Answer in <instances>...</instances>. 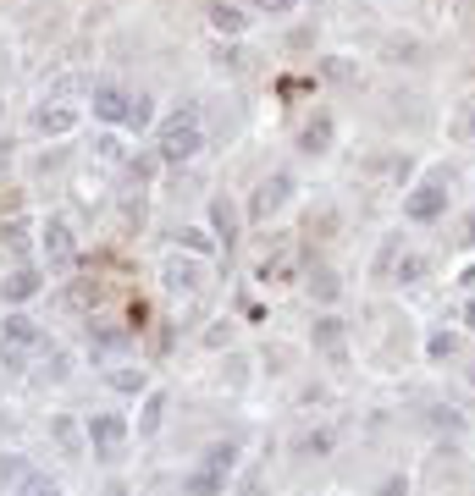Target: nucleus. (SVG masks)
I'll list each match as a JSON object with an SVG mask.
<instances>
[{
    "label": "nucleus",
    "mask_w": 475,
    "mask_h": 496,
    "mask_svg": "<svg viewBox=\"0 0 475 496\" xmlns=\"http://www.w3.org/2000/svg\"><path fill=\"white\" fill-rule=\"evenodd\" d=\"M205 149V122H199V105H177L166 122H161V139H155V155L166 165H182Z\"/></svg>",
    "instance_id": "obj_1"
},
{
    "label": "nucleus",
    "mask_w": 475,
    "mask_h": 496,
    "mask_svg": "<svg viewBox=\"0 0 475 496\" xmlns=\"http://www.w3.org/2000/svg\"><path fill=\"white\" fill-rule=\"evenodd\" d=\"M45 331L28 320V315H6V325H0V364L6 370H28L34 364V353H45Z\"/></svg>",
    "instance_id": "obj_2"
},
{
    "label": "nucleus",
    "mask_w": 475,
    "mask_h": 496,
    "mask_svg": "<svg viewBox=\"0 0 475 496\" xmlns=\"http://www.w3.org/2000/svg\"><path fill=\"white\" fill-rule=\"evenodd\" d=\"M128 436H133V430H128V419H122V414H94L89 419V452L100 458V463H116L122 447H128Z\"/></svg>",
    "instance_id": "obj_3"
},
{
    "label": "nucleus",
    "mask_w": 475,
    "mask_h": 496,
    "mask_svg": "<svg viewBox=\"0 0 475 496\" xmlns=\"http://www.w3.org/2000/svg\"><path fill=\"white\" fill-rule=\"evenodd\" d=\"M403 215L420 221V226H431V221L448 215V188H442V177H426L420 188H409V193H403Z\"/></svg>",
    "instance_id": "obj_4"
},
{
    "label": "nucleus",
    "mask_w": 475,
    "mask_h": 496,
    "mask_svg": "<svg viewBox=\"0 0 475 496\" xmlns=\"http://www.w3.org/2000/svg\"><path fill=\"white\" fill-rule=\"evenodd\" d=\"M288 198H293V177H288V172H271V177L255 188V198H249V215H255V221H271L282 205H288Z\"/></svg>",
    "instance_id": "obj_5"
},
{
    "label": "nucleus",
    "mask_w": 475,
    "mask_h": 496,
    "mask_svg": "<svg viewBox=\"0 0 475 496\" xmlns=\"http://www.w3.org/2000/svg\"><path fill=\"white\" fill-rule=\"evenodd\" d=\"M45 259H50V271H72V259H78V238L61 215L45 221Z\"/></svg>",
    "instance_id": "obj_6"
},
{
    "label": "nucleus",
    "mask_w": 475,
    "mask_h": 496,
    "mask_svg": "<svg viewBox=\"0 0 475 496\" xmlns=\"http://www.w3.org/2000/svg\"><path fill=\"white\" fill-rule=\"evenodd\" d=\"M89 105H94V116H100V122H116V127H122V116H128V105H133V94L122 88V83H94Z\"/></svg>",
    "instance_id": "obj_7"
},
{
    "label": "nucleus",
    "mask_w": 475,
    "mask_h": 496,
    "mask_svg": "<svg viewBox=\"0 0 475 496\" xmlns=\"http://www.w3.org/2000/svg\"><path fill=\"white\" fill-rule=\"evenodd\" d=\"M39 287H45L39 265H17V271L0 282V298H6V304H28V298H39Z\"/></svg>",
    "instance_id": "obj_8"
},
{
    "label": "nucleus",
    "mask_w": 475,
    "mask_h": 496,
    "mask_svg": "<svg viewBox=\"0 0 475 496\" xmlns=\"http://www.w3.org/2000/svg\"><path fill=\"white\" fill-rule=\"evenodd\" d=\"M227 480H233V475H221V469H210V463H199V469H188L182 496H227Z\"/></svg>",
    "instance_id": "obj_9"
},
{
    "label": "nucleus",
    "mask_w": 475,
    "mask_h": 496,
    "mask_svg": "<svg viewBox=\"0 0 475 496\" xmlns=\"http://www.w3.org/2000/svg\"><path fill=\"white\" fill-rule=\"evenodd\" d=\"M166 287L172 292H199L205 287V271H199V259H166Z\"/></svg>",
    "instance_id": "obj_10"
},
{
    "label": "nucleus",
    "mask_w": 475,
    "mask_h": 496,
    "mask_svg": "<svg viewBox=\"0 0 475 496\" xmlns=\"http://www.w3.org/2000/svg\"><path fill=\"white\" fill-rule=\"evenodd\" d=\"M205 17H210V28H216V33H227V39H238V33L249 28V17L233 6V0H210V6H205Z\"/></svg>",
    "instance_id": "obj_11"
},
{
    "label": "nucleus",
    "mask_w": 475,
    "mask_h": 496,
    "mask_svg": "<svg viewBox=\"0 0 475 496\" xmlns=\"http://www.w3.org/2000/svg\"><path fill=\"white\" fill-rule=\"evenodd\" d=\"M343 342H348V331H343L337 315H321V320H315V348H321L327 358H343Z\"/></svg>",
    "instance_id": "obj_12"
},
{
    "label": "nucleus",
    "mask_w": 475,
    "mask_h": 496,
    "mask_svg": "<svg viewBox=\"0 0 475 496\" xmlns=\"http://www.w3.org/2000/svg\"><path fill=\"white\" fill-rule=\"evenodd\" d=\"M34 127L45 132V139H61V132L78 127V111H72V105H45V111L34 116Z\"/></svg>",
    "instance_id": "obj_13"
},
{
    "label": "nucleus",
    "mask_w": 475,
    "mask_h": 496,
    "mask_svg": "<svg viewBox=\"0 0 475 496\" xmlns=\"http://www.w3.org/2000/svg\"><path fill=\"white\" fill-rule=\"evenodd\" d=\"M50 430H55V441H61V452H67V458H83V447H89V430H78L67 414H55V419H50Z\"/></svg>",
    "instance_id": "obj_14"
},
{
    "label": "nucleus",
    "mask_w": 475,
    "mask_h": 496,
    "mask_svg": "<svg viewBox=\"0 0 475 496\" xmlns=\"http://www.w3.org/2000/svg\"><path fill=\"white\" fill-rule=\"evenodd\" d=\"M210 226H216V238L221 243H238V215H233V205H227V198H210Z\"/></svg>",
    "instance_id": "obj_15"
},
{
    "label": "nucleus",
    "mask_w": 475,
    "mask_h": 496,
    "mask_svg": "<svg viewBox=\"0 0 475 496\" xmlns=\"http://www.w3.org/2000/svg\"><path fill=\"white\" fill-rule=\"evenodd\" d=\"M327 144H332V116H315V122L299 132V149H304V155H327Z\"/></svg>",
    "instance_id": "obj_16"
},
{
    "label": "nucleus",
    "mask_w": 475,
    "mask_h": 496,
    "mask_svg": "<svg viewBox=\"0 0 475 496\" xmlns=\"http://www.w3.org/2000/svg\"><path fill=\"white\" fill-rule=\"evenodd\" d=\"M12 496H67V491H61L50 475H39V469H28L17 485H12Z\"/></svg>",
    "instance_id": "obj_17"
},
{
    "label": "nucleus",
    "mask_w": 475,
    "mask_h": 496,
    "mask_svg": "<svg viewBox=\"0 0 475 496\" xmlns=\"http://www.w3.org/2000/svg\"><path fill=\"white\" fill-rule=\"evenodd\" d=\"M161 414H166V391H149L144 414H139V436H155V430H161Z\"/></svg>",
    "instance_id": "obj_18"
},
{
    "label": "nucleus",
    "mask_w": 475,
    "mask_h": 496,
    "mask_svg": "<svg viewBox=\"0 0 475 496\" xmlns=\"http://www.w3.org/2000/svg\"><path fill=\"white\" fill-rule=\"evenodd\" d=\"M260 282H266V287H288V282H293V259H288V254H282V259H266V265H260Z\"/></svg>",
    "instance_id": "obj_19"
},
{
    "label": "nucleus",
    "mask_w": 475,
    "mask_h": 496,
    "mask_svg": "<svg viewBox=\"0 0 475 496\" xmlns=\"http://www.w3.org/2000/svg\"><path fill=\"white\" fill-rule=\"evenodd\" d=\"M177 238H182V248H188V254H199V259H205V254H216V238H210L205 226H182Z\"/></svg>",
    "instance_id": "obj_20"
},
{
    "label": "nucleus",
    "mask_w": 475,
    "mask_h": 496,
    "mask_svg": "<svg viewBox=\"0 0 475 496\" xmlns=\"http://www.w3.org/2000/svg\"><path fill=\"white\" fill-rule=\"evenodd\" d=\"M149 94H133V105H128V116H122V127H128V132H144L149 127Z\"/></svg>",
    "instance_id": "obj_21"
},
{
    "label": "nucleus",
    "mask_w": 475,
    "mask_h": 496,
    "mask_svg": "<svg viewBox=\"0 0 475 496\" xmlns=\"http://www.w3.org/2000/svg\"><path fill=\"white\" fill-rule=\"evenodd\" d=\"M420 276H426V259H420V254H403V259L393 265V282H403V287L420 282Z\"/></svg>",
    "instance_id": "obj_22"
},
{
    "label": "nucleus",
    "mask_w": 475,
    "mask_h": 496,
    "mask_svg": "<svg viewBox=\"0 0 475 496\" xmlns=\"http://www.w3.org/2000/svg\"><path fill=\"white\" fill-rule=\"evenodd\" d=\"M299 452H304V458L332 452V430H310V436H299Z\"/></svg>",
    "instance_id": "obj_23"
},
{
    "label": "nucleus",
    "mask_w": 475,
    "mask_h": 496,
    "mask_svg": "<svg viewBox=\"0 0 475 496\" xmlns=\"http://www.w3.org/2000/svg\"><path fill=\"white\" fill-rule=\"evenodd\" d=\"M22 475H28V463H22L17 452H6V458H0V485H17Z\"/></svg>",
    "instance_id": "obj_24"
},
{
    "label": "nucleus",
    "mask_w": 475,
    "mask_h": 496,
    "mask_svg": "<svg viewBox=\"0 0 475 496\" xmlns=\"http://www.w3.org/2000/svg\"><path fill=\"white\" fill-rule=\"evenodd\" d=\"M321 72H327L332 83H354V66H348L343 55H327V61H321Z\"/></svg>",
    "instance_id": "obj_25"
},
{
    "label": "nucleus",
    "mask_w": 475,
    "mask_h": 496,
    "mask_svg": "<svg viewBox=\"0 0 475 496\" xmlns=\"http://www.w3.org/2000/svg\"><path fill=\"white\" fill-rule=\"evenodd\" d=\"M431 358H454V348H459V337H454V331H431Z\"/></svg>",
    "instance_id": "obj_26"
},
{
    "label": "nucleus",
    "mask_w": 475,
    "mask_h": 496,
    "mask_svg": "<svg viewBox=\"0 0 475 496\" xmlns=\"http://www.w3.org/2000/svg\"><path fill=\"white\" fill-rule=\"evenodd\" d=\"M111 386L116 391H144V370H111Z\"/></svg>",
    "instance_id": "obj_27"
},
{
    "label": "nucleus",
    "mask_w": 475,
    "mask_h": 496,
    "mask_svg": "<svg viewBox=\"0 0 475 496\" xmlns=\"http://www.w3.org/2000/svg\"><path fill=\"white\" fill-rule=\"evenodd\" d=\"M310 287H315V298H327V304L337 298V276H332V271H315V282H310Z\"/></svg>",
    "instance_id": "obj_28"
},
{
    "label": "nucleus",
    "mask_w": 475,
    "mask_h": 496,
    "mask_svg": "<svg viewBox=\"0 0 475 496\" xmlns=\"http://www.w3.org/2000/svg\"><path fill=\"white\" fill-rule=\"evenodd\" d=\"M255 6H260L266 17H293V12H299V0H255Z\"/></svg>",
    "instance_id": "obj_29"
},
{
    "label": "nucleus",
    "mask_w": 475,
    "mask_h": 496,
    "mask_svg": "<svg viewBox=\"0 0 475 496\" xmlns=\"http://www.w3.org/2000/svg\"><path fill=\"white\" fill-rule=\"evenodd\" d=\"M94 342H100V348H122V342H128V331H116V325H100V331H94Z\"/></svg>",
    "instance_id": "obj_30"
},
{
    "label": "nucleus",
    "mask_w": 475,
    "mask_h": 496,
    "mask_svg": "<svg viewBox=\"0 0 475 496\" xmlns=\"http://www.w3.org/2000/svg\"><path fill=\"white\" fill-rule=\"evenodd\" d=\"M94 149H100L106 160H122V144H116V139H100V144H94Z\"/></svg>",
    "instance_id": "obj_31"
},
{
    "label": "nucleus",
    "mask_w": 475,
    "mask_h": 496,
    "mask_svg": "<svg viewBox=\"0 0 475 496\" xmlns=\"http://www.w3.org/2000/svg\"><path fill=\"white\" fill-rule=\"evenodd\" d=\"M382 496H403V480H387V491Z\"/></svg>",
    "instance_id": "obj_32"
},
{
    "label": "nucleus",
    "mask_w": 475,
    "mask_h": 496,
    "mask_svg": "<svg viewBox=\"0 0 475 496\" xmlns=\"http://www.w3.org/2000/svg\"><path fill=\"white\" fill-rule=\"evenodd\" d=\"M464 325H470V331H475V304H470V309H464Z\"/></svg>",
    "instance_id": "obj_33"
},
{
    "label": "nucleus",
    "mask_w": 475,
    "mask_h": 496,
    "mask_svg": "<svg viewBox=\"0 0 475 496\" xmlns=\"http://www.w3.org/2000/svg\"><path fill=\"white\" fill-rule=\"evenodd\" d=\"M6 160H12V144H0V165H6Z\"/></svg>",
    "instance_id": "obj_34"
},
{
    "label": "nucleus",
    "mask_w": 475,
    "mask_h": 496,
    "mask_svg": "<svg viewBox=\"0 0 475 496\" xmlns=\"http://www.w3.org/2000/svg\"><path fill=\"white\" fill-rule=\"evenodd\" d=\"M470 127H475V105H470Z\"/></svg>",
    "instance_id": "obj_35"
}]
</instances>
